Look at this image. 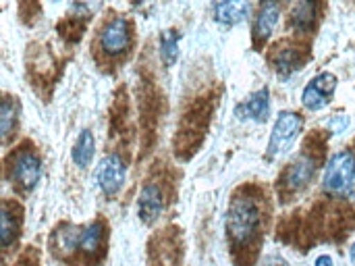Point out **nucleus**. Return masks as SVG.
Instances as JSON below:
<instances>
[{
  "mask_svg": "<svg viewBox=\"0 0 355 266\" xmlns=\"http://www.w3.org/2000/svg\"><path fill=\"white\" fill-rule=\"evenodd\" d=\"M272 206L268 192L258 183L239 185L229 202L225 231L231 258L237 266H254L268 229Z\"/></svg>",
  "mask_w": 355,
  "mask_h": 266,
  "instance_id": "1",
  "label": "nucleus"
},
{
  "mask_svg": "<svg viewBox=\"0 0 355 266\" xmlns=\"http://www.w3.org/2000/svg\"><path fill=\"white\" fill-rule=\"evenodd\" d=\"M52 256L64 266H100L108 252V223L96 219L87 225L60 223L48 238Z\"/></svg>",
  "mask_w": 355,
  "mask_h": 266,
  "instance_id": "2",
  "label": "nucleus"
},
{
  "mask_svg": "<svg viewBox=\"0 0 355 266\" xmlns=\"http://www.w3.org/2000/svg\"><path fill=\"white\" fill-rule=\"evenodd\" d=\"M135 46V25L125 15H108L96 29L94 56L102 69H121Z\"/></svg>",
  "mask_w": 355,
  "mask_h": 266,
  "instance_id": "3",
  "label": "nucleus"
},
{
  "mask_svg": "<svg viewBox=\"0 0 355 266\" xmlns=\"http://www.w3.org/2000/svg\"><path fill=\"white\" fill-rule=\"evenodd\" d=\"M324 138L320 135V131H312V135L304 142V150L300 152V156L283 169L277 181L281 202H291L314 183L324 158Z\"/></svg>",
  "mask_w": 355,
  "mask_h": 266,
  "instance_id": "4",
  "label": "nucleus"
},
{
  "mask_svg": "<svg viewBox=\"0 0 355 266\" xmlns=\"http://www.w3.org/2000/svg\"><path fill=\"white\" fill-rule=\"evenodd\" d=\"M212 113H214V98L202 96L185 110V115H181V123L175 135V154L179 160H189L198 152L208 131Z\"/></svg>",
  "mask_w": 355,
  "mask_h": 266,
  "instance_id": "5",
  "label": "nucleus"
},
{
  "mask_svg": "<svg viewBox=\"0 0 355 266\" xmlns=\"http://www.w3.org/2000/svg\"><path fill=\"white\" fill-rule=\"evenodd\" d=\"M4 179L19 194H31L42 179V158L31 142H21L4 156Z\"/></svg>",
  "mask_w": 355,
  "mask_h": 266,
  "instance_id": "6",
  "label": "nucleus"
},
{
  "mask_svg": "<svg viewBox=\"0 0 355 266\" xmlns=\"http://www.w3.org/2000/svg\"><path fill=\"white\" fill-rule=\"evenodd\" d=\"M322 192L331 198H355V150L345 148L329 158L322 175Z\"/></svg>",
  "mask_w": 355,
  "mask_h": 266,
  "instance_id": "7",
  "label": "nucleus"
},
{
  "mask_svg": "<svg viewBox=\"0 0 355 266\" xmlns=\"http://www.w3.org/2000/svg\"><path fill=\"white\" fill-rule=\"evenodd\" d=\"M168 181L164 177V173H156L154 177H150L144 185L141 192L137 196V215L146 225H154L168 208Z\"/></svg>",
  "mask_w": 355,
  "mask_h": 266,
  "instance_id": "8",
  "label": "nucleus"
},
{
  "mask_svg": "<svg viewBox=\"0 0 355 266\" xmlns=\"http://www.w3.org/2000/svg\"><path fill=\"white\" fill-rule=\"evenodd\" d=\"M304 131V117L295 110H283L272 127L270 142L266 146V160H277L287 154Z\"/></svg>",
  "mask_w": 355,
  "mask_h": 266,
  "instance_id": "9",
  "label": "nucleus"
},
{
  "mask_svg": "<svg viewBox=\"0 0 355 266\" xmlns=\"http://www.w3.org/2000/svg\"><path fill=\"white\" fill-rule=\"evenodd\" d=\"M308 58H310V46L302 44L300 40H283L268 50V60L277 71V75L283 79L302 71Z\"/></svg>",
  "mask_w": 355,
  "mask_h": 266,
  "instance_id": "10",
  "label": "nucleus"
},
{
  "mask_svg": "<svg viewBox=\"0 0 355 266\" xmlns=\"http://www.w3.org/2000/svg\"><path fill=\"white\" fill-rule=\"evenodd\" d=\"M127 179V160L121 152L106 154L96 169V183L100 192L108 198L116 196Z\"/></svg>",
  "mask_w": 355,
  "mask_h": 266,
  "instance_id": "11",
  "label": "nucleus"
},
{
  "mask_svg": "<svg viewBox=\"0 0 355 266\" xmlns=\"http://www.w3.org/2000/svg\"><path fill=\"white\" fill-rule=\"evenodd\" d=\"M23 229V208L17 200H2L0 206V246L2 252L8 256V252L19 244Z\"/></svg>",
  "mask_w": 355,
  "mask_h": 266,
  "instance_id": "12",
  "label": "nucleus"
},
{
  "mask_svg": "<svg viewBox=\"0 0 355 266\" xmlns=\"http://www.w3.org/2000/svg\"><path fill=\"white\" fill-rule=\"evenodd\" d=\"M283 13V4L281 2H260L258 10L254 15V23H252V44L256 50H262L268 42V38L272 35L279 19Z\"/></svg>",
  "mask_w": 355,
  "mask_h": 266,
  "instance_id": "13",
  "label": "nucleus"
},
{
  "mask_svg": "<svg viewBox=\"0 0 355 266\" xmlns=\"http://www.w3.org/2000/svg\"><path fill=\"white\" fill-rule=\"evenodd\" d=\"M320 10H322L320 2H310V0L295 2L291 6V10H289V29L297 38L312 35L316 31V27H318Z\"/></svg>",
  "mask_w": 355,
  "mask_h": 266,
  "instance_id": "14",
  "label": "nucleus"
},
{
  "mask_svg": "<svg viewBox=\"0 0 355 266\" xmlns=\"http://www.w3.org/2000/svg\"><path fill=\"white\" fill-rule=\"evenodd\" d=\"M239 119H252L256 123H264L270 115V92L268 88H262L254 92L245 102H241L235 108Z\"/></svg>",
  "mask_w": 355,
  "mask_h": 266,
  "instance_id": "15",
  "label": "nucleus"
},
{
  "mask_svg": "<svg viewBox=\"0 0 355 266\" xmlns=\"http://www.w3.org/2000/svg\"><path fill=\"white\" fill-rule=\"evenodd\" d=\"M19 113H21L19 100L12 98L10 94H4L2 96V108H0V131H2V144L4 146L12 140V135L19 129Z\"/></svg>",
  "mask_w": 355,
  "mask_h": 266,
  "instance_id": "16",
  "label": "nucleus"
},
{
  "mask_svg": "<svg viewBox=\"0 0 355 266\" xmlns=\"http://www.w3.org/2000/svg\"><path fill=\"white\" fill-rule=\"evenodd\" d=\"M214 21L225 23V25H237L245 21V17L252 13L250 2H239V0H229V2H216L212 6Z\"/></svg>",
  "mask_w": 355,
  "mask_h": 266,
  "instance_id": "17",
  "label": "nucleus"
},
{
  "mask_svg": "<svg viewBox=\"0 0 355 266\" xmlns=\"http://www.w3.org/2000/svg\"><path fill=\"white\" fill-rule=\"evenodd\" d=\"M94 156H96V140H94V133H92L89 129H83V131L79 133V138H77L73 150H71V158H73V163H75L77 167L85 169V167L92 165Z\"/></svg>",
  "mask_w": 355,
  "mask_h": 266,
  "instance_id": "18",
  "label": "nucleus"
},
{
  "mask_svg": "<svg viewBox=\"0 0 355 266\" xmlns=\"http://www.w3.org/2000/svg\"><path fill=\"white\" fill-rule=\"evenodd\" d=\"M179 42H181V33L179 29L171 27L164 29L160 33V58L164 67H173L179 58Z\"/></svg>",
  "mask_w": 355,
  "mask_h": 266,
  "instance_id": "19",
  "label": "nucleus"
},
{
  "mask_svg": "<svg viewBox=\"0 0 355 266\" xmlns=\"http://www.w3.org/2000/svg\"><path fill=\"white\" fill-rule=\"evenodd\" d=\"M329 102H331V98L324 96V94H320L312 83L306 85V90H304V94H302V104H304L308 110H312V113L322 110Z\"/></svg>",
  "mask_w": 355,
  "mask_h": 266,
  "instance_id": "20",
  "label": "nucleus"
},
{
  "mask_svg": "<svg viewBox=\"0 0 355 266\" xmlns=\"http://www.w3.org/2000/svg\"><path fill=\"white\" fill-rule=\"evenodd\" d=\"M310 83H312L320 94L333 98V94H335V90H337V75H333L331 71H322V73L316 75Z\"/></svg>",
  "mask_w": 355,
  "mask_h": 266,
  "instance_id": "21",
  "label": "nucleus"
},
{
  "mask_svg": "<svg viewBox=\"0 0 355 266\" xmlns=\"http://www.w3.org/2000/svg\"><path fill=\"white\" fill-rule=\"evenodd\" d=\"M349 123H352V119L347 115H335V117H331L327 121V129H329L331 135H339L349 127Z\"/></svg>",
  "mask_w": 355,
  "mask_h": 266,
  "instance_id": "22",
  "label": "nucleus"
},
{
  "mask_svg": "<svg viewBox=\"0 0 355 266\" xmlns=\"http://www.w3.org/2000/svg\"><path fill=\"white\" fill-rule=\"evenodd\" d=\"M15 266H40V254H37V250H35V248H27V250L17 258Z\"/></svg>",
  "mask_w": 355,
  "mask_h": 266,
  "instance_id": "23",
  "label": "nucleus"
},
{
  "mask_svg": "<svg viewBox=\"0 0 355 266\" xmlns=\"http://www.w3.org/2000/svg\"><path fill=\"white\" fill-rule=\"evenodd\" d=\"M264 266H289V263L283 256H279V254H270V256H266Z\"/></svg>",
  "mask_w": 355,
  "mask_h": 266,
  "instance_id": "24",
  "label": "nucleus"
},
{
  "mask_svg": "<svg viewBox=\"0 0 355 266\" xmlns=\"http://www.w3.org/2000/svg\"><path fill=\"white\" fill-rule=\"evenodd\" d=\"M314 266H335V260H333L329 254H320V256L316 258Z\"/></svg>",
  "mask_w": 355,
  "mask_h": 266,
  "instance_id": "25",
  "label": "nucleus"
},
{
  "mask_svg": "<svg viewBox=\"0 0 355 266\" xmlns=\"http://www.w3.org/2000/svg\"><path fill=\"white\" fill-rule=\"evenodd\" d=\"M349 260L355 263V244H352V248H349Z\"/></svg>",
  "mask_w": 355,
  "mask_h": 266,
  "instance_id": "26",
  "label": "nucleus"
}]
</instances>
